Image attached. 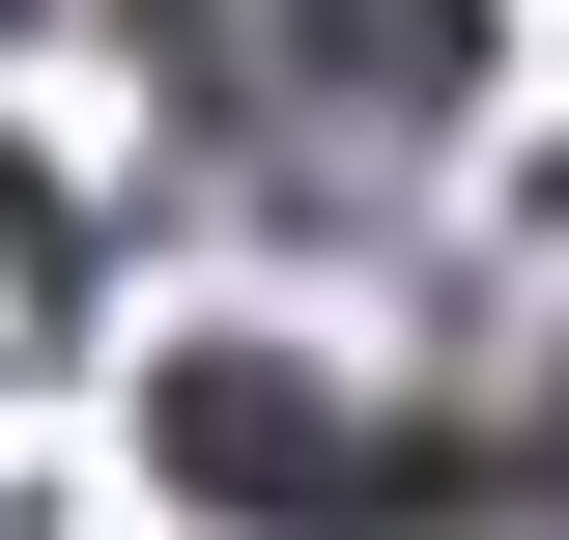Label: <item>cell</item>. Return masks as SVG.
I'll list each match as a JSON object with an SVG mask.
<instances>
[{"label":"cell","mask_w":569,"mask_h":540,"mask_svg":"<svg viewBox=\"0 0 569 540\" xmlns=\"http://www.w3.org/2000/svg\"><path fill=\"white\" fill-rule=\"evenodd\" d=\"M114 29L228 200H342V171H427L485 114V0H114Z\"/></svg>","instance_id":"1"}]
</instances>
